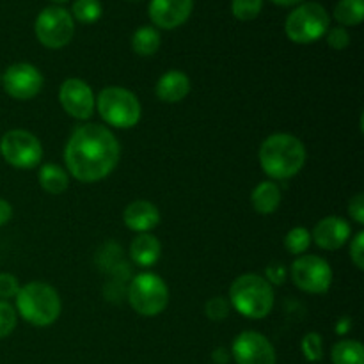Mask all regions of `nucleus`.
<instances>
[{"label": "nucleus", "instance_id": "21", "mask_svg": "<svg viewBox=\"0 0 364 364\" xmlns=\"http://www.w3.org/2000/svg\"><path fill=\"white\" fill-rule=\"evenodd\" d=\"M160 41H162L160 32L151 25H144V27L137 28L132 36V48L137 55L149 57L159 52Z\"/></svg>", "mask_w": 364, "mask_h": 364}, {"label": "nucleus", "instance_id": "27", "mask_svg": "<svg viewBox=\"0 0 364 364\" xmlns=\"http://www.w3.org/2000/svg\"><path fill=\"white\" fill-rule=\"evenodd\" d=\"M302 354L308 361L316 363L323 358V343L322 336L318 333H308L304 338H302Z\"/></svg>", "mask_w": 364, "mask_h": 364}, {"label": "nucleus", "instance_id": "13", "mask_svg": "<svg viewBox=\"0 0 364 364\" xmlns=\"http://www.w3.org/2000/svg\"><path fill=\"white\" fill-rule=\"evenodd\" d=\"M59 102L66 114L75 119H89L95 112V95L87 82L80 78H68L59 89Z\"/></svg>", "mask_w": 364, "mask_h": 364}, {"label": "nucleus", "instance_id": "11", "mask_svg": "<svg viewBox=\"0 0 364 364\" xmlns=\"http://www.w3.org/2000/svg\"><path fill=\"white\" fill-rule=\"evenodd\" d=\"M2 87L11 98L20 100H32L39 95L43 89V75L36 66L28 63H16L11 64L2 75Z\"/></svg>", "mask_w": 364, "mask_h": 364}, {"label": "nucleus", "instance_id": "8", "mask_svg": "<svg viewBox=\"0 0 364 364\" xmlns=\"http://www.w3.org/2000/svg\"><path fill=\"white\" fill-rule=\"evenodd\" d=\"M34 32L43 46L59 50L71 41L75 34V20L64 7L50 6L38 14Z\"/></svg>", "mask_w": 364, "mask_h": 364}, {"label": "nucleus", "instance_id": "40", "mask_svg": "<svg viewBox=\"0 0 364 364\" xmlns=\"http://www.w3.org/2000/svg\"><path fill=\"white\" fill-rule=\"evenodd\" d=\"M0 82H2V77H0Z\"/></svg>", "mask_w": 364, "mask_h": 364}, {"label": "nucleus", "instance_id": "2", "mask_svg": "<svg viewBox=\"0 0 364 364\" xmlns=\"http://www.w3.org/2000/svg\"><path fill=\"white\" fill-rule=\"evenodd\" d=\"M259 166L272 180H288L304 167L306 148L301 139L291 134H274L259 146Z\"/></svg>", "mask_w": 364, "mask_h": 364}, {"label": "nucleus", "instance_id": "1", "mask_svg": "<svg viewBox=\"0 0 364 364\" xmlns=\"http://www.w3.org/2000/svg\"><path fill=\"white\" fill-rule=\"evenodd\" d=\"M116 135L103 124H84L71 134L64 149L66 167L73 178L92 183L109 176L119 162Z\"/></svg>", "mask_w": 364, "mask_h": 364}, {"label": "nucleus", "instance_id": "25", "mask_svg": "<svg viewBox=\"0 0 364 364\" xmlns=\"http://www.w3.org/2000/svg\"><path fill=\"white\" fill-rule=\"evenodd\" d=\"M309 245H311V233L302 226L294 228V230L288 231L287 237H284V247H287V251L290 252V255H304L309 249Z\"/></svg>", "mask_w": 364, "mask_h": 364}, {"label": "nucleus", "instance_id": "31", "mask_svg": "<svg viewBox=\"0 0 364 364\" xmlns=\"http://www.w3.org/2000/svg\"><path fill=\"white\" fill-rule=\"evenodd\" d=\"M327 45L334 50H345L350 45V36L345 27H334L327 31Z\"/></svg>", "mask_w": 364, "mask_h": 364}, {"label": "nucleus", "instance_id": "16", "mask_svg": "<svg viewBox=\"0 0 364 364\" xmlns=\"http://www.w3.org/2000/svg\"><path fill=\"white\" fill-rule=\"evenodd\" d=\"M123 220L128 230L141 233H149L160 224V212L153 203L139 199L130 203L123 212Z\"/></svg>", "mask_w": 364, "mask_h": 364}, {"label": "nucleus", "instance_id": "15", "mask_svg": "<svg viewBox=\"0 0 364 364\" xmlns=\"http://www.w3.org/2000/svg\"><path fill=\"white\" fill-rule=\"evenodd\" d=\"M350 224L341 217H326L320 223H316L315 230L311 233V240L320 249L326 251H336V249L343 247L350 238Z\"/></svg>", "mask_w": 364, "mask_h": 364}, {"label": "nucleus", "instance_id": "19", "mask_svg": "<svg viewBox=\"0 0 364 364\" xmlns=\"http://www.w3.org/2000/svg\"><path fill=\"white\" fill-rule=\"evenodd\" d=\"M251 203L252 208H255L259 215H270V213H274L281 205L279 185L274 183V181L270 180L258 183L251 194Z\"/></svg>", "mask_w": 364, "mask_h": 364}, {"label": "nucleus", "instance_id": "29", "mask_svg": "<svg viewBox=\"0 0 364 364\" xmlns=\"http://www.w3.org/2000/svg\"><path fill=\"white\" fill-rule=\"evenodd\" d=\"M231 311L230 301H226L224 297H212L205 304V313L210 320L213 322H220V320L228 318Z\"/></svg>", "mask_w": 364, "mask_h": 364}, {"label": "nucleus", "instance_id": "9", "mask_svg": "<svg viewBox=\"0 0 364 364\" xmlns=\"http://www.w3.org/2000/svg\"><path fill=\"white\" fill-rule=\"evenodd\" d=\"M0 155L14 169H32L43 159V146L27 130H9L0 139Z\"/></svg>", "mask_w": 364, "mask_h": 364}, {"label": "nucleus", "instance_id": "3", "mask_svg": "<svg viewBox=\"0 0 364 364\" xmlns=\"http://www.w3.org/2000/svg\"><path fill=\"white\" fill-rule=\"evenodd\" d=\"M60 308L63 304L55 288L41 281L27 283L16 295V311L31 326H52L59 318Z\"/></svg>", "mask_w": 364, "mask_h": 364}, {"label": "nucleus", "instance_id": "33", "mask_svg": "<svg viewBox=\"0 0 364 364\" xmlns=\"http://www.w3.org/2000/svg\"><path fill=\"white\" fill-rule=\"evenodd\" d=\"M348 213L358 224H364V196L355 194L348 203Z\"/></svg>", "mask_w": 364, "mask_h": 364}, {"label": "nucleus", "instance_id": "38", "mask_svg": "<svg viewBox=\"0 0 364 364\" xmlns=\"http://www.w3.org/2000/svg\"><path fill=\"white\" fill-rule=\"evenodd\" d=\"M352 327V322L350 320H343V322H340V326H336V333L338 334H345L348 329Z\"/></svg>", "mask_w": 364, "mask_h": 364}, {"label": "nucleus", "instance_id": "23", "mask_svg": "<svg viewBox=\"0 0 364 364\" xmlns=\"http://www.w3.org/2000/svg\"><path fill=\"white\" fill-rule=\"evenodd\" d=\"M331 359L333 364H364V348L359 341L343 340L334 345Z\"/></svg>", "mask_w": 364, "mask_h": 364}, {"label": "nucleus", "instance_id": "30", "mask_svg": "<svg viewBox=\"0 0 364 364\" xmlns=\"http://www.w3.org/2000/svg\"><path fill=\"white\" fill-rule=\"evenodd\" d=\"M20 288V281L13 274H0V301L9 302V299H16Z\"/></svg>", "mask_w": 364, "mask_h": 364}, {"label": "nucleus", "instance_id": "14", "mask_svg": "<svg viewBox=\"0 0 364 364\" xmlns=\"http://www.w3.org/2000/svg\"><path fill=\"white\" fill-rule=\"evenodd\" d=\"M192 7L194 0H151L148 13L156 27L173 31L188 20Z\"/></svg>", "mask_w": 364, "mask_h": 364}, {"label": "nucleus", "instance_id": "28", "mask_svg": "<svg viewBox=\"0 0 364 364\" xmlns=\"http://www.w3.org/2000/svg\"><path fill=\"white\" fill-rule=\"evenodd\" d=\"M18 322L16 309L7 301H0V340L9 336Z\"/></svg>", "mask_w": 364, "mask_h": 364}, {"label": "nucleus", "instance_id": "6", "mask_svg": "<svg viewBox=\"0 0 364 364\" xmlns=\"http://www.w3.org/2000/svg\"><path fill=\"white\" fill-rule=\"evenodd\" d=\"M331 18L326 7L318 2H302L287 18L284 31L290 41L309 45L318 41L329 31Z\"/></svg>", "mask_w": 364, "mask_h": 364}, {"label": "nucleus", "instance_id": "4", "mask_svg": "<svg viewBox=\"0 0 364 364\" xmlns=\"http://www.w3.org/2000/svg\"><path fill=\"white\" fill-rule=\"evenodd\" d=\"M230 304L245 318H265L274 308L272 284L258 274H244L231 284Z\"/></svg>", "mask_w": 364, "mask_h": 364}, {"label": "nucleus", "instance_id": "5", "mask_svg": "<svg viewBox=\"0 0 364 364\" xmlns=\"http://www.w3.org/2000/svg\"><path fill=\"white\" fill-rule=\"evenodd\" d=\"M95 103L103 121L114 128L127 130L141 121V102L134 92L124 87H105Z\"/></svg>", "mask_w": 364, "mask_h": 364}, {"label": "nucleus", "instance_id": "20", "mask_svg": "<svg viewBox=\"0 0 364 364\" xmlns=\"http://www.w3.org/2000/svg\"><path fill=\"white\" fill-rule=\"evenodd\" d=\"M39 185L45 192L52 196H59L63 192H66L70 180H68V173L57 164H46L39 169L38 174Z\"/></svg>", "mask_w": 364, "mask_h": 364}, {"label": "nucleus", "instance_id": "37", "mask_svg": "<svg viewBox=\"0 0 364 364\" xmlns=\"http://www.w3.org/2000/svg\"><path fill=\"white\" fill-rule=\"evenodd\" d=\"M272 2L277 4V6L290 7V6H297V4H302L304 0H272Z\"/></svg>", "mask_w": 364, "mask_h": 364}, {"label": "nucleus", "instance_id": "39", "mask_svg": "<svg viewBox=\"0 0 364 364\" xmlns=\"http://www.w3.org/2000/svg\"><path fill=\"white\" fill-rule=\"evenodd\" d=\"M52 2H57V4H64V2H68V0H52Z\"/></svg>", "mask_w": 364, "mask_h": 364}, {"label": "nucleus", "instance_id": "36", "mask_svg": "<svg viewBox=\"0 0 364 364\" xmlns=\"http://www.w3.org/2000/svg\"><path fill=\"white\" fill-rule=\"evenodd\" d=\"M212 359H213V363H215V364H228V363H230V359H231V354L226 350V348L219 347V348H215V350H213Z\"/></svg>", "mask_w": 364, "mask_h": 364}, {"label": "nucleus", "instance_id": "12", "mask_svg": "<svg viewBox=\"0 0 364 364\" xmlns=\"http://www.w3.org/2000/svg\"><path fill=\"white\" fill-rule=\"evenodd\" d=\"M237 364H276V350L263 334L245 331L238 334L231 347Z\"/></svg>", "mask_w": 364, "mask_h": 364}, {"label": "nucleus", "instance_id": "18", "mask_svg": "<svg viewBox=\"0 0 364 364\" xmlns=\"http://www.w3.org/2000/svg\"><path fill=\"white\" fill-rule=\"evenodd\" d=\"M162 245L151 233H141L130 245V256L139 267H153L160 259Z\"/></svg>", "mask_w": 364, "mask_h": 364}, {"label": "nucleus", "instance_id": "34", "mask_svg": "<svg viewBox=\"0 0 364 364\" xmlns=\"http://www.w3.org/2000/svg\"><path fill=\"white\" fill-rule=\"evenodd\" d=\"M287 279V269L283 265H270L267 269V281L274 284H283Z\"/></svg>", "mask_w": 364, "mask_h": 364}, {"label": "nucleus", "instance_id": "24", "mask_svg": "<svg viewBox=\"0 0 364 364\" xmlns=\"http://www.w3.org/2000/svg\"><path fill=\"white\" fill-rule=\"evenodd\" d=\"M103 13V7L100 0H75L73 4V20L80 23H95L100 20Z\"/></svg>", "mask_w": 364, "mask_h": 364}, {"label": "nucleus", "instance_id": "17", "mask_svg": "<svg viewBox=\"0 0 364 364\" xmlns=\"http://www.w3.org/2000/svg\"><path fill=\"white\" fill-rule=\"evenodd\" d=\"M160 102L178 103L187 98L191 92V78L180 70H171L159 78L155 87Z\"/></svg>", "mask_w": 364, "mask_h": 364}, {"label": "nucleus", "instance_id": "32", "mask_svg": "<svg viewBox=\"0 0 364 364\" xmlns=\"http://www.w3.org/2000/svg\"><path fill=\"white\" fill-rule=\"evenodd\" d=\"M350 259L355 265V269H364V233L359 231L350 244Z\"/></svg>", "mask_w": 364, "mask_h": 364}, {"label": "nucleus", "instance_id": "7", "mask_svg": "<svg viewBox=\"0 0 364 364\" xmlns=\"http://www.w3.org/2000/svg\"><path fill=\"white\" fill-rule=\"evenodd\" d=\"M128 302L139 315L156 316L169 304V288L156 274H137L128 288Z\"/></svg>", "mask_w": 364, "mask_h": 364}, {"label": "nucleus", "instance_id": "10", "mask_svg": "<svg viewBox=\"0 0 364 364\" xmlns=\"http://www.w3.org/2000/svg\"><path fill=\"white\" fill-rule=\"evenodd\" d=\"M291 279L299 290L306 294H327L333 284V270L323 258L315 255H301L291 263Z\"/></svg>", "mask_w": 364, "mask_h": 364}, {"label": "nucleus", "instance_id": "26", "mask_svg": "<svg viewBox=\"0 0 364 364\" xmlns=\"http://www.w3.org/2000/svg\"><path fill=\"white\" fill-rule=\"evenodd\" d=\"M263 0H231V13L237 20L251 21L262 13Z\"/></svg>", "mask_w": 364, "mask_h": 364}, {"label": "nucleus", "instance_id": "35", "mask_svg": "<svg viewBox=\"0 0 364 364\" xmlns=\"http://www.w3.org/2000/svg\"><path fill=\"white\" fill-rule=\"evenodd\" d=\"M11 217H13V206H11L9 201L0 198V226L9 223Z\"/></svg>", "mask_w": 364, "mask_h": 364}, {"label": "nucleus", "instance_id": "22", "mask_svg": "<svg viewBox=\"0 0 364 364\" xmlns=\"http://www.w3.org/2000/svg\"><path fill=\"white\" fill-rule=\"evenodd\" d=\"M364 18V0H340L334 6V20L341 27H355Z\"/></svg>", "mask_w": 364, "mask_h": 364}]
</instances>
